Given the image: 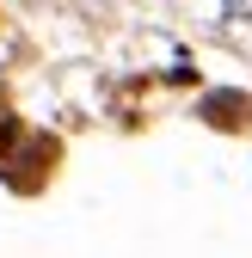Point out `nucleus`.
<instances>
[{
    "label": "nucleus",
    "instance_id": "nucleus-1",
    "mask_svg": "<svg viewBox=\"0 0 252 258\" xmlns=\"http://www.w3.org/2000/svg\"><path fill=\"white\" fill-rule=\"evenodd\" d=\"M203 117H209V123H228V129H240V123H246V99H240V92H215V99L203 105Z\"/></svg>",
    "mask_w": 252,
    "mask_h": 258
},
{
    "label": "nucleus",
    "instance_id": "nucleus-2",
    "mask_svg": "<svg viewBox=\"0 0 252 258\" xmlns=\"http://www.w3.org/2000/svg\"><path fill=\"white\" fill-rule=\"evenodd\" d=\"M228 25H234V31L252 25V0H228Z\"/></svg>",
    "mask_w": 252,
    "mask_h": 258
},
{
    "label": "nucleus",
    "instance_id": "nucleus-3",
    "mask_svg": "<svg viewBox=\"0 0 252 258\" xmlns=\"http://www.w3.org/2000/svg\"><path fill=\"white\" fill-rule=\"evenodd\" d=\"M7 136H13V123H7V117H0V142H7Z\"/></svg>",
    "mask_w": 252,
    "mask_h": 258
}]
</instances>
